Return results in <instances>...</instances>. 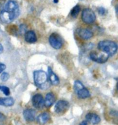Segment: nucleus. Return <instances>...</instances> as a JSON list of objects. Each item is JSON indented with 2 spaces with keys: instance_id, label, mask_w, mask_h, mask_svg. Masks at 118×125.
Returning <instances> with one entry per match:
<instances>
[{
  "instance_id": "obj_17",
  "label": "nucleus",
  "mask_w": 118,
  "mask_h": 125,
  "mask_svg": "<svg viewBox=\"0 0 118 125\" xmlns=\"http://www.w3.org/2000/svg\"><path fill=\"white\" fill-rule=\"evenodd\" d=\"M49 120H50V114L48 112H44L37 117V122L41 125H44L46 122H48Z\"/></svg>"
},
{
  "instance_id": "obj_1",
  "label": "nucleus",
  "mask_w": 118,
  "mask_h": 125,
  "mask_svg": "<svg viewBox=\"0 0 118 125\" xmlns=\"http://www.w3.org/2000/svg\"><path fill=\"white\" fill-rule=\"evenodd\" d=\"M19 14L18 4L15 1L9 0L0 12V20L4 23H10L18 17Z\"/></svg>"
},
{
  "instance_id": "obj_6",
  "label": "nucleus",
  "mask_w": 118,
  "mask_h": 125,
  "mask_svg": "<svg viewBox=\"0 0 118 125\" xmlns=\"http://www.w3.org/2000/svg\"><path fill=\"white\" fill-rule=\"evenodd\" d=\"M89 57L92 61L97 63H104L108 59V56H107L106 54H100L96 51L91 52L89 54Z\"/></svg>"
},
{
  "instance_id": "obj_23",
  "label": "nucleus",
  "mask_w": 118,
  "mask_h": 125,
  "mask_svg": "<svg viewBox=\"0 0 118 125\" xmlns=\"http://www.w3.org/2000/svg\"><path fill=\"white\" fill-rule=\"evenodd\" d=\"M6 65H4V63H0V74L6 69Z\"/></svg>"
},
{
  "instance_id": "obj_13",
  "label": "nucleus",
  "mask_w": 118,
  "mask_h": 125,
  "mask_svg": "<svg viewBox=\"0 0 118 125\" xmlns=\"http://www.w3.org/2000/svg\"><path fill=\"white\" fill-rule=\"evenodd\" d=\"M48 80L50 81V83L52 85H58L59 84V79L58 76L56 75L52 70L51 67H48Z\"/></svg>"
},
{
  "instance_id": "obj_22",
  "label": "nucleus",
  "mask_w": 118,
  "mask_h": 125,
  "mask_svg": "<svg viewBox=\"0 0 118 125\" xmlns=\"http://www.w3.org/2000/svg\"><path fill=\"white\" fill-rule=\"evenodd\" d=\"M5 120H6V116L3 114L0 113V124L4 123Z\"/></svg>"
},
{
  "instance_id": "obj_19",
  "label": "nucleus",
  "mask_w": 118,
  "mask_h": 125,
  "mask_svg": "<svg viewBox=\"0 0 118 125\" xmlns=\"http://www.w3.org/2000/svg\"><path fill=\"white\" fill-rule=\"evenodd\" d=\"M0 90L4 93L6 96H9L11 92H10V89L9 88L6 87V86H4V85H0Z\"/></svg>"
},
{
  "instance_id": "obj_14",
  "label": "nucleus",
  "mask_w": 118,
  "mask_h": 125,
  "mask_svg": "<svg viewBox=\"0 0 118 125\" xmlns=\"http://www.w3.org/2000/svg\"><path fill=\"white\" fill-rule=\"evenodd\" d=\"M55 96L53 93H48L45 97L44 106L46 107H51L55 102Z\"/></svg>"
},
{
  "instance_id": "obj_4",
  "label": "nucleus",
  "mask_w": 118,
  "mask_h": 125,
  "mask_svg": "<svg viewBox=\"0 0 118 125\" xmlns=\"http://www.w3.org/2000/svg\"><path fill=\"white\" fill-rule=\"evenodd\" d=\"M74 90L76 95L80 99H86L91 97V94L88 89L85 87L79 81H75L74 83Z\"/></svg>"
},
{
  "instance_id": "obj_15",
  "label": "nucleus",
  "mask_w": 118,
  "mask_h": 125,
  "mask_svg": "<svg viewBox=\"0 0 118 125\" xmlns=\"http://www.w3.org/2000/svg\"><path fill=\"white\" fill-rule=\"evenodd\" d=\"M24 37H25V41L26 42L29 43H34L37 41V36L35 33L33 31H27L25 34H24Z\"/></svg>"
},
{
  "instance_id": "obj_21",
  "label": "nucleus",
  "mask_w": 118,
  "mask_h": 125,
  "mask_svg": "<svg viewBox=\"0 0 118 125\" xmlns=\"http://www.w3.org/2000/svg\"><path fill=\"white\" fill-rule=\"evenodd\" d=\"M97 11L100 15H104L106 13V9L103 7H100L97 9Z\"/></svg>"
},
{
  "instance_id": "obj_7",
  "label": "nucleus",
  "mask_w": 118,
  "mask_h": 125,
  "mask_svg": "<svg viewBox=\"0 0 118 125\" xmlns=\"http://www.w3.org/2000/svg\"><path fill=\"white\" fill-rule=\"evenodd\" d=\"M49 43L55 50H59L62 47L63 42L61 37L57 34L52 33L48 39Z\"/></svg>"
},
{
  "instance_id": "obj_9",
  "label": "nucleus",
  "mask_w": 118,
  "mask_h": 125,
  "mask_svg": "<svg viewBox=\"0 0 118 125\" xmlns=\"http://www.w3.org/2000/svg\"><path fill=\"white\" fill-rule=\"evenodd\" d=\"M32 103L35 108L36 109H41L44 106V99L43 96L40 94H36L34 95L32 98Z\"/></svg>"
},
{
  "instance_id": "obj_16",
  "label": "nucleus",
  "mask_w": 118,
  "mask_h": 125,
  "mask_svg": "<svg viewBox=\"0 0 118 125\" xmlns=\"http://www.w3.org/2000/svg\"><path fill=\"white\" fill-rule=\"evenodd\" d=\"M15 100L11 97L0 98V105L4 107H11L14 104Z\"/></svg>"
},
{
  "instance_id": "obj_3",
  "label": "nucleus",
  "mask_w": 118,
  "mask_h": 125,
  "mask_svg": "<svg viewBox=\"0 0 118 125\" xmlns=\"http://www.w3.org/2000/svg\"><path fill=\"white\" fill-rule=\"evenodd\" d=\"M35 84L39 88L46 89L48 87V76L43 70H36L33 72Z\"/></svg>"
},
{
  "instance_id": "obj_11",
  "label": "nucleus",
  "mask_w": 118,
  "mask_h": 125,
  "mask_svg": "<svg viewBox=\"0 0 118 125\" xmlns=\"http://www.w3.org/2000/svg\"><path fill=\"white\" fill-rule=\"evenodd\" d=\"M78 34L79 37L83 40H89L93 37V32L89 28H80L78 30Z\"/></svg>"
},
{
  "instance_id": "obj_25",
  "label": "nucleus",
  "mask_w": 118,
  "mask_h": 125,
  "mask_svg": "<svg viewBox=\"0 0 118 125\" xmlns=\"http://www.w3.org/2000/svg\"><path fill=\"white\" fill-rule=\"evenodd\" d=\"M3 51H4V48H3L2 45L0 44V54H1Z\"/></svg>"
},
{
  "instance_id": "obj_27",
  "label": "nucleus",
  "mask_w": 118,
  "mask_h": 125,
  "mask_svg": "<svg viewBox=\"0 0 118 125\" xmlns=\"http://www.w3.org/2000/svg\"><path fill=\"white\" fill-rule=\"evenodd\" d=\"M117 89L118 90V83H117Z\"/></svg>"
},
{
  "instance_id": "obj_24",
  "label": "nucleus",
  "mask_w": 118,
  "mask_h": 125,
  "mask_svg": "<svg viewBox=\"0 0 118 125\" xmlns=\"http://www.w3.org/2000/svg\"><path fill=\"white\" fill-rule=\"evenodd\" d=\"M79 125H89V124H88V122L86 120H83L82 122H81Z\"/></svg>"
},
{
  "instance_id": "obj_20",
  "label": "nucleus",
  "mask_w": 118,
  "mask_h": 125,
  "mask_svg": "<svg viewBox=\"0 0 118 125\" xmlns=\"http://www.w3.org/2000/svg\"><path fill=\"white\" fill-rule=\"evenodd\" d=\"M9 78H10V75L8 74L7 72H3L1 75V79L3 82L7 81L9 79Z\"/></svg>"
},
{
  "instance_id": "obj_5",
  "label": "nucleus",
  "mask_w": 118,
  "mask_h": 125,
  "mask_svg": "<svg viewBox=\"0 0 118 125\" xmlns=\"http://www.w3.org/2000/svg\"><path fill=\"white\" fill-rule=\"evenodd\" d=\"M81 17L82 21L87 25L92 24L96 21L95 13L92 9L89 8H84L82 10Z\"/></svg>"
},
{
  "instance_id": "obj_10",
  "label": "nucleus",
  "mask_w": 118,
  "mask_h": 125,
  "mask_svg": "<svg viewBox=\"0 0 118 125\" xmlns=\"http://www.w3.org/2000/svg\"><path fill=\"white\" fill-rule=\"evenodd\" d=\"M85 118H86V121L92 125H98L101 122V118H100V115L95 113H92V112L88 113L86 115Z\"/></svg>"
},
{
  "instance_id": "obj_18",
  "label": "nucleus",
  "mask_w": 118,
  "mask_h": 125,
  "mask_svg": "<svg viewBox=\"0 0 118 125\" xmlns=\"http://www.w3.org/2000/svg\"><path fill=\"white\" fill-rule=\"evenodd\" d=\"M81 10V7L79 5H76L75 7L71 10L70 11V15L73 18H76L79 15V12Z\"/></svg>"
},
{
  "instance_id": "obj_12",
  "label": "nucleus",
  "mask_w": 118,
  "mask_h": 125,
  "mask_svg": "<svg viewBox=\"0 0 118 125\" xmlns=\"http://www.w3.org/2000/svg\"><path fill=\"white\" fill-rule=\"evenodd\" d=\"M36 112L33 109H27L24 111L23 115L27 122H33L35 120Z\"/></svg>"
},
{
  "instance_id": "obj_2",
  "label": "nucleus",
  "mask_w": 118,
  "mask_h": 125,
  "mask_svg": "<svg viewBox=\"0 0 118 125\" xmlns=\"http://www.w3.org/2000/svg\"><path fill=\"white\" fill-rule=\"evenodd\" d=\"M97 48L107 56H113L118 52V45L113 41L103 40L98 43Z\"/></svg>"
},
{
  "instance_id": "obj_8",
  "label": "nucleus",
  "mask_w": 118,
  "mask_h": 125,
  "mask_svg": "<svg viewBox=\"0 0 118 125\" xmlns=\"http://www.w3.org/2000/svg\"><path fill=\"white\" fill-rule=\"evenodd\" d=\"M70 107V104L66 100H59L55 104V112L57 114H63L65 113Z\"/></svg>"
},
{
  "instance_id": "obj_26",
  "label": "nucleus",
  "mask_w": 118,
  "mask_h": 125,
  "mask_svg": "<svg viewBox=\"0 0 118 125\" xmlns=\"http://www.w3.org/2000/svg\"><path fill=\"white\" fill-rule=\"evenodd\" d=\"M54 2L55 3H57L58 2V0H54Z\"/></svg>"
}]
</instances>
